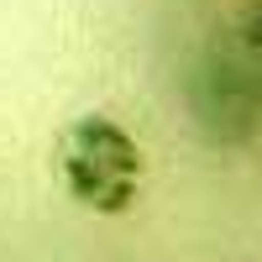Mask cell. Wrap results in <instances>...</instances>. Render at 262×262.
<instances>
[{"mask_svg":"<svg viewBox=\"0 0 262 262\" xmlns=\"http://www.w3.org/2000/svg\"><path fill=\"white\" fill-rule=\"evenodd\" d=\"M184 105L200 137L215 147L262 142V63L236 48H205L184 74Z\"/></svg>","mask_w":262,"mask_h":262,"instance_id":"7a4b0ae2","label":"cell"},{"mask_svg":"<svg viewBox=\"0 0 262 262\" xmlns=\"http://www.w3.org/2000/svg\"><path fill=\"white\" fill-rule=\"evenodd\" d=\"M236 42L262 63V0H247V11H242V21H236Z\"/></svg>","mask_w":262,"mask_h":262,"instance_id":"3957f363","label":"cell"},{"mask_svg":"<svg viewBox=\"0 0 262 262\" xmlns=\"http://www.w3.org/2000/svg\"><path fill=\"white\" fill-rule=\"evenodd\" d=\"M58 179L69 200L95 215H126L142 200L147 152L111 116H79L58 137Z\"/></svg>","mask_w":262,"mask_h":262,"instance_id":"6da1fadb","label":"cell"}]
</instances>
